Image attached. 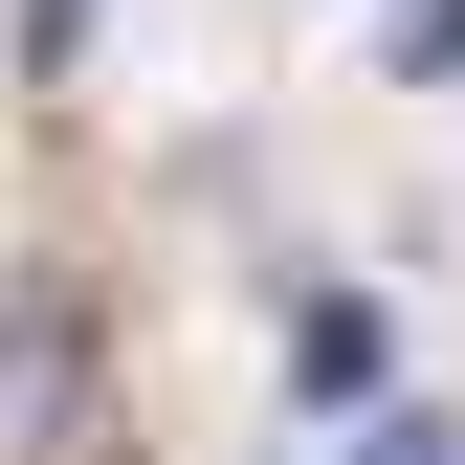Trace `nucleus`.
I'll use <instances>...</instances> for the list:
<instances>
[{"label": "nucleus", "instance_id": "obj_1", "mask_svg": "<svg viewBox=\"0 0 465 465\" xmlns=\"http://www.w3.org/2000/svg\"><path fill=\"white\" fill-rule=\"evenodd\" d=\"M111 443V332L67 266H0V465H89Z\"/></svg>", "mask_w": 465, "mask_h": 465}, {"label": "nucleus", "instance_id": "obj_2", "mask_svg": "<svg viewBox=\"0 0 465 465\" xmlns=\"http://www.w3.org/2000/svg\"><path fill=\"white\" fill-rule=\"evenodd\" d=\"M288 377H311V399H377V288H311V311H288Z\"/></svg>", "mask_w": 465, "mask_h": 465}, {"label": "nucleus", "instance_id": "obj_3", "mask_svg": "<svg viewBox=\"0 0 465 465\" xmlns=\"http://www.w3.org/2000/svg\"><path fill=\"white\" fill-rule=\"evenodd\" d=\"M399 67H465V0H399Z\"/></svg>", "mask_w": 465, "mask_h": 465}, {"label": "nucleus", "instance_id": "obj_4", "mask_svg": "<svg viewBox=\"0 0 465 465\" xmlns=\"http://www.w3.org/2000/svg\"><path fill=\"white\" fill-rule=\"evenodd\" d=\"M355 465H465V421H377V443H355Z\"/></svg>", "mask_w": 465, "mask_h": 465}, {"label": "nucleus", "instance_id": "obj_5", "mask_svg": "<svg viewBox=\"0 0 465 465\" xmlns=\"http://www.w3.org/2000/svg\"><path fill=\"white\" fill-rule=\"evenodd\" d=\"M67 45H89V0H23V67H67Z\"/></svg>", "mask_w": 465, "mask_h": 465}]
</instances>
